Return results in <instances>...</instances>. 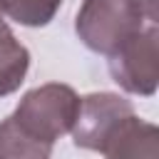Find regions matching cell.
<instances>
[{"instance_id": "obj_1", "label": "cell", "mask_w": 159, "mask_h": 159, "mask_svg": "<svg viewBox=\"0 0 159 159\" xmlns=\"http://www.w3.org/2000/svg\"><path fill=\"white\" fill-rule=\"evenodd\" d=\"M144 20L149 17L139 0H84L75 30L84 47L109 57L144 30Z\"/></svg>"}, {"instance_id": "obj_2", "label": "cell", "mask_w": 159, "mask_h": 159, "mask_svg": "<svg viewBox=\"0 0 159 159\" xmlns=\"http://www.w3.org/2000/svg\"><path fill=\"white\" fill-rule=\"evenodd\" d=\"M80 102L82 99L70 84L47 82L42 87L30 89L10 117L25 134L52 147L62 134L72 132L75 119L80 114Z\"/></svg>"}, {"instance_id": "obj_3", "label": "cell", "mask_w": 159, "mask_h": 159, "mask_svg": "<svg viewBox=\"0 0 159 159\" xmlns=\"http://www.w3.org/2000/svg\"><path fill=\"white\" fill-rule=\"evenodd\" d=\"M109 75L112 80L142 97H152L159 80V32L157 22H149L139 35H134L127 45H122L114 55H109Z\"/></svg>"}, {"instance_id": "obj_4", "label": "cell", "mask_w": 159, "mask_h": 159, "mask_svg": "<svg viewBox=\"0 0 159 159\" xmlns=\"http://www.w3.org/2000/svg\"><path fill=\"white\" fill-rule=\"evenodd\" d=\"M132 112H134L132 102L119 94H112V92H94V94L82 97L80 114L72 127L75 144L82 149L99 152V147H102L104 137L112 132V127Z\"/></svg>"}, {"instance_id": "obj_5", "label": "cell", "mask_w": 159, "mask_h": 159, "mask_svg": "<svg viewBox=\"0 0 159 159\" xmlns=\"http://www.w3.org/2000/svg\"><path fill=\"white\" fill-rule=\"evenodd\" d=\"M99 152L104 159H159V132L132 112L112 127Z\"/></svg>"}, {"instance_id": "obj_6", "label": "cell", "mask_w": 159, "mask_h": 159, "mask_svg": "<svg viewBox=\"0 0 159 159\" xmlns=\"http://www.w3.org/2000/svg\"><path fill=\"white\" fill-rule=\"evenodd\" d=\"M30 67V52L27 47L12 35V30L0 17V97L12 94Z\"/></svg>"}, {"instance_id": "obj_7", "label": "cell", "mask_w": 159, "mask_h": 159, "mask_svg": "<svg viewBox=\"0 0 159 159\" xmlns=\"http://www.w3.org/2000/svg\"><path fill=\"white\" fill-rule=\"evenodd\" d=\"M52 147L25 134L12 117L0 122V159H50Z\"/></svg>"}, {"instance_id": "obj_8", "label": "cell", "mask_w": 159, "mask_h": 159, "mask_svg": "<svg viewBox=\"0 0 159 159\" xmlns=\"http://www.w3.org/2000/svg\"><path fill=\"white\" fill-rule=\"evenodd\" d=\"M60 5L62 0H0V12L20 25L42 27L55 17Z\"/></svg>"}]
</instances>
